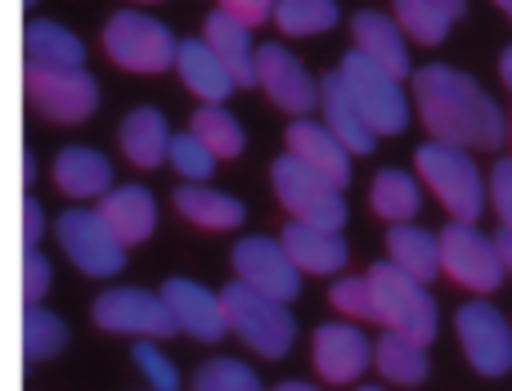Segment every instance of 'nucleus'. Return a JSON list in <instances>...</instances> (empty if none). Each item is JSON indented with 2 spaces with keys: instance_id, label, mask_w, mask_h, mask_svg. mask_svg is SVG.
<instances>
[{
  "instance_id": "obj_1",
  "label": "nucleus",
  "mask_w": 512,
  "mask_h": 391,
  "mask_svg": "<svg viewBox=\"0 0 512 391\" xmlns=\"http://www.w3.org/2000/svg\"><path fill=\"white\" fill-rule=\"evenodd\" d=\"M414 104L432 140L459 144V149H499L504 131H512L504 126L495 99L472 77H463L459 68H445V63H427L414 72Z\"/></svg>"
},
{
  "instance_id": "obj_2",
  "label": "nucleus",
  "mask_w": 512,
  "mask_h": 391,
  "mask_svg": "<svg viewBox=\"0 0 512 391\" xmlns=\"http://www.w3.org/2000/svg\"><path fill=\"white\" fill-rule=\"evenodd\" d=\"M414 162H418V176L427 180V189L445 203V212H450L454 221L477 225L490 194H486V185H481V171H477V162L468 158V149L445 144V140H427V144H418Z\"/></svg>"
},
{
  "instance_id": "obj_3",
  "label": "nucleus",
  "mask_w": 512,
  "mask_h": 391,
  "mask_svg": "<svg viewBox=\"0 0 512 391\" xmlns=\"http://www.w3.org/2000/svg\"><path fill=\"white\" fill-rule=\"evenodd\" d=\"M225 315H230V333H239L243 342L265 360H283L292 351V338H297V324L288 315V302H274V297L256 293L243 279H234L221 293Z\"/></svg>"
},
{
  "instance_id": "obj_4",
  "label": "nucleus",
  "mask_w": 512,
  "mask_h": 391,
  "mask_svg": "<svg viewBox=\"0 0 512 391\" xmlns=\"http://www.w3.org/2000/svg\"><path fill=\"white\" fill-rule=\"evenodd\" d=\"M369 284L378 302V324H387V333H405L414 342L436 338V302L423 279L405 275L396 261H378L369 270Z\"/></svg>"
},
{
  "instance_id": "obj_5",
  "label": "nucleus",
  "mask_w": 512,
  "mask_h": 391,
  "mask_svg": "<svg viewBox=\"0 0 512 391\" xmlns=\"http://www.w3.org/2000/svg\"><path fill=\"white\" fill-rule=\"evenodd\" d=\"M270 185L279 194L283 212L292 221H306L319 225V230H342L346 225V203H342V189L333 180H324L319 171H310L301 158L283 153L279 162L270 167Z\"/></svg>"
},
{
  "instance_id": "obj_6",
  "label": "nucleus",
  "mask_w": 512,
  "mask_h": 391,
  "mask_svg": "<svg viewBox=\"0 0 512 391\" xmlns=\"http://www.w3.org/2000/svg\"><path fill=\"white\" fill-rule=\"evenodd\" d=\"M104 50L126 72H167L180 59V41L171 36V27L149 14H135V9L108 18Z\"/></svg>"
},
{
  "instance_id": "obj_7",
  "label": "nucleus",
  "mask_w": 512,
  "mask_h": 391,
  "mask_svg": "<svg viewBox=\"0 0 512 391\" xmlns=\"http://www.w3.org/2000/svg\"><path fill=\"white\" fill-rule=\"evenodd\" d=\"M54 239L68 252V261L90 279H108L126 270V243L108 230V221L99 212L86 207H68V212L54 221Z\"/></svg>"
},
{
  "instance_id": "obj_8",
  "label": "nucleus",
  "mask_w": 512,
  "mask_h": 391,
  "mask_svg": "<svg viewBox=\"0 0 512 391\" xmlns=\"http://www.w3.org/2000/svg\"><path fill=\"white\" fill-rule=\"evenodd\" d=\"M441 270L468 293H495L504 284V252L495 239L468 221H454L441 230Z\"/></svg>"
},
{
  "instance_id": "obj_9",
  "label": "nucleus",
  "mask_w": 512,
  "mask_h": 391,
  "mask_svg": "<svg viewBox=\"0 0 512 391\" xmlns=\"http://www.w3.org/2000/svg\"><path fill=\"white\" fill-rule=\"evenodd\" d=\"M337 72L346 77L355 104H360L364 117L373 122V131H378V135H400V131H405V126H409V104H405L400 81L391 77L387 68H378V63H373L364 50H351Z\"/></svg>"
},
{
  "instance_id": "obj_10",
  "label": "nucleus",
  "mask_w": 512,
  "mask_h": 391,
  "mask_svg": "<svg viewBox=\"0 0 512 391\" xmlns=\"http://www.w3.org/2000/svg\"><path fill=\"white\" fill-rule=\"evenodd\" d=\"M23 86L50 122H86L99 108V86L86 68H23Z\"/></svg>"
},
{
  "instance_id": "obj_11",
  "label": "nucleus",
  "mask_w": 512,
  "mask_h": 391,
  "mask_svg": "<svg viewBox=\"0 0 512 391\" xmlns=\"http://www.w3.org/2000/svg\"><path fill=\"white\" fill-rule=\"evenodd\" d=\"M90 315H95L99 329L131 333V338H171V333H180L167 297L144 293V288H108L104 297H95Z\"/></svg>"
},
{
  "instance_id": "obj_12",
  "label": "nucleus",
  "mask_w": 512,
  "mask_h": 391,
  "mask_svg": "<svg viewBox=\"0 0 512 391\" xmlns=\"http://www.w3.org/2000/svg\"><path fill=\"white\" fill-rule=\"evenodd\" d=\"M234 279L274 302H292L301 293V266L292 261V252L283 248V239H261V234L234 243Z\"/></svg>"
},
{
  "instance_id": "obj_13",
  "label": "nucleus",
  "mask_w": 512,
  "mask_h": 391,
  "mask_svg": "<svg viewBox=\"0 0 512 391\" xmlns=\"http://www.w3.org/2000/svg\"><path fill=\"white\" fill-rule=\"evenodd\" d=\"M454 329H459L463 356H468V365L477 369L481 378H504L512 369V329L495 306H486V302L459 306Z\"/></svg>"
},
{
  "instance_id": "obj_14",
  "label": "nucleus",
  "mask_w": 512,
  "mask_h": 391,
  "mask_svg": "<svg viewBox=\"0 0 512 391\" xmlns=\"http://www.w3.org/2000/svg\"><path fill=\"white\" fill-rule=\"evenodd\" d=\"M310 342V360L324 383H355L373 360V342L355 324H319Z\"/></svg>"
},
{
  "instance_id": "obj_15",
  "label": "nucleus",
  "mask_w": 512,
  "mask_h": 391,
  "mask_svg": "<svg viewBox=\"0 0 512 391\" xmlns=\"http://www.w3.org/2000/svg\"><path fill=\"white\" fill-rule=\"evenodd\" d=\"M256 77L261 90L283 108V113H310L319 104V86L283 45H261L256 50Z\"/></svg>"
},
{
  "instance_id": "obj_16",
  "label": "nucleus",
  "mask_w": 512,
  "mask_h": 391,
  "mask_svg": "<svg viewBox=\"0 0 512 391\" xmlns=\"http://www.w3.org/2000/svg\"><path fill=\"white\" fill-rule=\"evenodd\" d=\"M162 297H167L171 315H176L180 333L198 342H221L230 333V315H225V302L216 293H207L194 279H167L162 284Z\"/></svg>"
},
{
  "instance_id": "obj_17",
  "label": "nucleus",
  "mask_w": 512,
  "mask_h": 391,
  "mask_svg": "<svg viewBox=\"0 0 512 391\" xmlns=\"http://www.w3.org/2000/svg\"><path fill=\"white\" fill-rule=\"evenodd\" d=\"M288 153L306 162L310 171H319L324 180H333L337 189H346V180H351V149L337 140L328 122H306V117L292 122L288 126Z\"/></svg>"
},
{
  "instance_id": "obj_18",
  "label": "nucleus",
  "mask_w": 512,
  "mask_h": 391,
  "mask_svg": "<svg viewBox=\"0 0 512 391\" xmlns=\"http://www.w3.org/2000/svg\"><path fill=\"white\" fill-rule=\"evenodd\" d=\"M351 36H355V50H364L378 68H387L396 81L414 77L400 18H387V14H378V9H360V14L351 18Z\"/></svg>"
},
{
  "instance_id": "obj_19",
  "label": "nucleus",
  "mask_w": 512,
  "mask_h": 391,
  "mask_svg": "<svg viewBox=\"0 0 512 391\" xmlns=\"http://www.w3.org/2000/svg\"><path fill=\"white\" fill-rule=\"evenodd\" d=\"M95 212L104 216L108 230H113L117 239L126 243V248L144 243L153 234V225H158V203H153V194L144 185H117V189H108V194L99 198Z\"/></svg>"
},
{
  "instance_id": "obj_20",
  "label": "nucleus",
  "mask_w": 512,
  "mask_h": 391,
  "mask_svg": "<svg viewBox=\"0 0 512 391\" xmlns=\"http://www.w3.org/2000/svg\"><path fill=\"white\" fill-rule=\"evenodd\" d=\"M180 81H185L189 90H194L203 104H225V99L239 90V81H234V72L221 63V54L207 45V36H194V41H180Z\"/></svg>"
},
{
  "instance_id": "obj_21",
  "label": "nucleus",
  "mask_w": 512,
  "mask_h": 391,
  "mask_svg": "<svg viewBox=\"0 0 512 391\" xmlns=\"http://www.w3.org/2000/svg\"><path fill=\"white\" fill-rule=\"evenodd\" d=\"M319 90H324V122L333 126L337 140H342L351 153H373L378 131H373V122L364 117V108L355 104V95H351L342 72H328Z\"/></svg>"
},
{
  "instance_id": "obj_22",
  "label": "nucleus",
  "mask_w": 512,
  "mask_h": 391,
  "mask_svg": "<svg viewBox=\"0 0 512 391\" xmlns=\"http://www.w3.org/2000/svg\"><path fill=\"white\" fill-rule=\"evenodd\" d=\"M203 36H207V45L221 54L225 68L234 72L239 86H261V77H256V50H252V36H248L243 18H234L230 9H216V14L203 18Z\"/></svg>"
},
{
  "instance_id": "obj_23",
  "label": "nucleus",
  "mask_w": 512,
  "mask_h": 391,
  "mask_svg": "<svg viewBox=\"0 0 512 391\" xmlns=\"http://www.w3.org/2000/svg\"><path fill=\"white\" fill-rule=\"evenodd\" d=\"M54 185L68 198H104L113 189V162L99 149H86V144H72L54 158Z\"/></svg>"
},
{
  "instance_id": "obj_24",
  "label": "nucleus",
  "mask_w": 512,
  "mask_h": 391,
  "mask_svg": "<svg viewBox=\"0 0 512 391\" xmlns=\"http://www.w3.org/2000/svg\"><path fill=\"white\" fill-rule=\"evenodd\" d=\"M283 248L292 252L301 270L310 275H337L346 266V243L337 230H319V225H306V221H288L283 230Z\"/></svg>"
},
{
  "instance_id": "obj_25",
  "label": "nucleus",
  "mask_w": 512,
  "mask_h": 391,
  "mask_svg": "<svg viewBox=\"0 0 512 391\" xmlns=\"http://www.w3.org/2000/svg\"><path fill=\"white\" fill-rule=\"evenodd\" d=\"M171 140L176 135L167 131V117L158 108H135L122 122V153L135 162V167H162L171 158Z\"/></svg>"
},
{
  "instance_id": "obj_26",
  "label": "nucleus",
  "mask_w": 512,
  "mask_h": 391,
  "mask_svg": "<svg viewBox=\"0 0 512 391\" xmlns=\"http://www.w3.org/2000/svg\"><path fill=\"white\" fill-rule=\"evenodd\" d=\"M23 54L27 68H81L86 63V45L59 23H45V18H32L23 32Z\"/></svg>"
},
{
  "instance_id": "obj_27",
  "label": "nucleus",
  "mask_w": 512,
  "mask_h": 391,
  "mask_svg": "<svg viewBox=\"0 0 512 391\" xmlns=\"http://www.w3.org/2000/svg\"><path fill=\"white\" fill-rule=\"evenodd\" d=\"M387 248H391V261H396L405 275L423 279V284H432V279L441 275V234L418 230V225L405 221V225H391Z\"/></svg>"
},
{
  "instance_id": "obj_28",
  "label": "nucleus",
  "mask_w": 512,
  "mask_h": 391,
  "mask_svg": "<svg viewBox=\"0 0 512 391\" xmlns=\"http://www.w3.org/2000/svg\"><path fill=\"white\" fill-rule=\"evenodd\" d=\"M176 212L185 216L198 230H239L243 225V203L221 189H203V185H180L176 189Z\"/></svg>"
},
{
  "instance_id": "obj_29",
  "label": "nucleus",
  "mask_w": 512,
  "mask_h": 391,
  "mask_svg": "<svg viewBox=\"0 0 512 391\" xmlns=\"http://www.w3.org/2000/svg\"><path fill=\"white\" fill-rule=\"evenodd\" d=\"M396 18L405 27V36L436 45L450 36L454 18H463V0H396Z\"/></svg>"
},
{
  "instance_id": "obj_30",
  "label": "nucleus",
  "mask_w": 512,
  "mask_h": 391,
  "mask_svg": "<svg viewBox=\"0 0 512 391\" xmlns=\"http://www.w3.org/2000/svg\"><path fill=\"white\" fill-rule=\"evenodd\" d=\"M373 365H378L382 378L391 383H423L427 378V342H414L405 333H387V338L373 342Z\"/></svg>"
},
{
  "instance_id": "obj_31",
  "label": "nucleus",
  "mask_w": 512,
  "mask_h": 391,
  "mask_svg": "<svg viewBox=\"0 0 512 391\" xmlns=\"http://www.w3.org/2000/svg\"><path fill=\"white\" fill-rule=\"evenodd\" d=\"M369 198H373V212H378L382 221H391V225L414 221V212L423 207L418 180L409 176V171H396V167H387V171H378V176H373Z\"/></svg>"
},
{
  "instance_id": "obj_32",
  "label": "nucleus",
  "mask_w": 512,
  "mask_h": 391,
  "mask_svg": "<svg viewBox=\"0 0 512 391\" xmlns=\"http://www.w3.org/2000/svg\"><path fill=\"white\" fill-rule=\"evenodd\" d=\"M189 131L216 153V158H239L243 153V126L234 113H225L221 104H203L189 122Z\"/></svg>"
},
{
  "instance_id": "obj_33",
  "label": "nucleus",
  "mask_w": 512,
  "mask_h": 391,
  "mask_svg": "<svg viewBox=\"0 0 512 391\" xmlns=\"http://www.w3.org/2000/svg\"><path fill=\"white\" fill-rule=\"evenodd\" d=\"M274 23L288 36H315L337 23V0H279Z\"/></svg>"
},
{
  "instance_id": "obj_34",
  "label": "nucleus",
  "mask_w": 512,
  "mask_h": 391,
  "mask_svg": "<svg viewBox=\"0 0 512 391\" xmlns=\"http://www.w3.org/2000/svg\"><path fill=\"white\" fill-rule=\"evenodd\" d=\"M68 342V329H63L59 315H50L45 306H27L23 311V356L32 360H54Z\"/></svg>"
},
{
  "instance_id": "obj_35",
  "label": "nucleus",
  "mask_w": 512,
  "mask_h": 391,
  "mask_svg": "<svg viewBox=\"0 0 512 391\" xmlns=\"http://www.w3.org/2000/svg\"><path fill=\"white\" fill-rule=\"evenodd\" d=\"M194 391H261V378L243 360L221 356V360H207L194 374Z\"/></svg>"
},
{
  "instance_id": "obj_36",
  "label": "nucleus",
  "mask_w": 512,
  "mask_h": 391,
  "mask_svg": "<svg viewBox=\"0 0 512 391\" xmlns=\"http://www.w3.org/2000/svg\"><path fill=\"white\" fill-rule=\"evenodd\" d=\"M167 162H171V167H176L185 180H194V185H198V180L212 176L216 153L207 149V144L198 140L194 131H185V135H176V140H171V158H167Z\"/></svg>"
},
{
  "instance_id": "obj_37",
  "label": "nucleus",
  "mask_w": 512,
  "mask_h": 391,
  "mask_svg": "<svg viewBox=\"0 0 512 391\" xmlns=\"http://www.w3.org/2000/svg\"><path fill=\"white\" fill-rule=\"evenodd\" d=\"M333 306L346 315V320H378V302H373V284H369V275H355V279H337L333 284Z\"/></svg>"
},
{
  "instance_id": "obj_38",
  "label": "nucleus",
  "mask_w": 512,
  "mask_h": 391,
  "mask_svg": "<svg viewBox=\"0 0 512 391\" xmlns=\"http://www.w3.org/2000/svg\"><path fill=\"white\" fill-rule=\"evenodd\" d=\"M131 360L140 365V374L149 378V387H153V391H176V387H180L176 365H171V360L162 356V351L153 347V342H144V338L135 342V347H131Z\"/></svg>"
},
{
  "instance_id": "obj_39",
  "label": "nucleus",
  "mask_w": 512,
  "mask_h": 391,
  "mask_svg": "<svg viewBox=\"0 0 512 391\" xmlns=\"http://www.w3.org/2000/svg\"><path fill=\"white\" fill-rule=\"evenodd\" d=\"M45 288H50V261H45L36 248H23V302L41 306Z\"/></svg>"
},
{
  "instance_id": "obj_40",
  "label": "nucleus",
  "mask_w": 512,
  "mask_h": 391,
  "mask_svg": "<svg viewBox=\"0 0 512 391\" xmlns=\"http://www.w3.org/2000/svg\"><path fill=\"white\" fill-rule=\"evenodd\" d=\"M490 198H495L499 221L512 230V158H499L495 171H490Z\"/></svg>"
},
{
  "instance_id": "obj_41",
  "label": "nucleus",
  "mask_w": 512,
  "mask_h": 391,
  "mask_svg": "<svg viewBox=\"0 0 512 391\" xmlns=\"http://www.w3.org/2000/svg\"><path fill=\"white\" fill-rule=\"evenodd\" d=\"M274 5H279V0H221V9H230V14L243 18L248 27L265 23V18H274Z\"/></svg>"
},
{
  "instance_id": "obj_42",
  "label": "nucleus",
  "mask_w": 512,
  "mask_h": 391,
  "mask_svg": "<svg viewBox=\"0 0 512 391\" xmlns=\"http://www.w3.org/2000/svg\"><path fill=\"white\" fill-rule=\"evenodd\" d=\"M45 234V216H41V203L36 198H23V248H36Z\"/></svg>"
},
{
  "instance_id": "obj_43",
  "label": "nucleus",
  "mask_w": 512,
  "mask_h": 391,
  "mask_svg": "<svg viewBox=\"0 0 512 391\" xmlns=\"http://www.w3.org/2000/svg\"><path fill=\"white\" fill-rule=\"evenodd\" d=\"M495 243H499V252H504V266L512 270V230H508V225L495 234Z\"/></svg>"
},
{
  "instance_id": "obj_44",
  "label": "nucleus",
  "mask_w": 512,
  "mask_h": 391,
  "mask_svg": "<svg viewBox=\"0 0 512 391\" xmlns=\"http://www.w3.org/2000/svg\"><path fill=\"white\" fill-rule=\"evenodd\" d=\"M499 72H504V86L512 90V45L504 50V59H499Z\"/></svg>"
},
{
  "instance_id": "obj_45",
  "label": "nucleus",
  "mask_w": 512,
  "mask_h": 391,
  "mask_svg": "<svg viewBox=\"0 0 512 391\" xmlns=\"http://www.w3.org/2000/svg\"><path fill=\"white\" fill-rule=\"evenodd\" d=\"M274 391H319V387H310V383H279Z\"/></svg>"
},
{
  "instance_id": "obj_46",
  "label": "nucleus",
  "mask_w": 512,
  "mask_h": 391,
  "mask_svg": "<svg viewBox=\"0 0 512 391\" xmlns=\"http://www.w3.org/2000/svg\"><path fill=\"white\" fill-rule=\"evenodd\" d=\"M495 5H499V9H504V14H508V18H512V0H495Z\"/></svg>"
},
{
  "instance_id": "obj_47",
  "label": "nucleus",
  "mask_w": 512,
  "mask_h": 391,
  "mask_svg": "<svg viewBox=\"0 0 512 391\" xmlns=\"http://www.w3.org/2000/svg\"><path fill=\"white\" fill-rule=\"evenodd\" d=\"M360 391H382V387H360Z\"/></svg>"
},
{
  "instance_id": "obj_48",
  "label": "nucleus",
  "mask_w": 512,
  "mask_h": 391,
  "mask_svg": "<svg viewBox=\"0 0 512 391\" xmlns=\"http://www.w3.org/2000/svg\"><path fill=\"white\" fill-rule=\"evenodd\" d=\"M23 5H32V0H23Z\"/></svg>"
},
{
  "instance_id": "obj_49",
  "label": "nucleus",
  "mask_w": 512,
  "mask_h": 391,
  "mask_svg": "<svg viewBox=\"0 0 512 391\" xmlns=\"http://www.w3.org/2000/svg\"><path fill=\"white\" fill-rule=\"evenodd\" d=\"M508 126H512V122H508Z\"/></svg>"
}]
</instances>
